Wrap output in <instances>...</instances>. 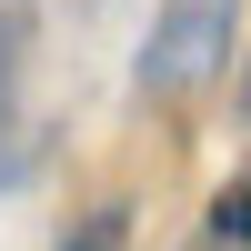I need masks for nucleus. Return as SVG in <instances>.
<instances>
[{
	"label": "nucleus",
	"instance_id": "f257e3e1",
	"mask_svg": "<svg viewBox=\"0 0 251 251\" xmlns=\"http://www.w3.org/2000/svg\"><path fill=\"white\" fill-rule=\"evenodd\" d=\"M241 50V0H161V20L131 50V91L141 100H191L231 71Z\"/></svg>",
	"mask_w": 251,
	"mask_h": 251
},
{
	"label": "nucleus",
	"instance_id": "f03ea898",
	"mask_svg": "<svg viewBox=\"0 0 251 251\" xmlns=\"http://www.w3.org/2000/svg\"><path fill=\"white\" fill-rule=\"evenodd\" d=\"M20 71H30V0H0V181L20 171Z\"/></svg>",
	"mask_w": 251,
	"mask_h": 251
},
{
	"label": "nucleus",
	"instance_id": "7ed1b4c3",
	"mask_svg": "<svg viewBox=\"0 0 251 251\" xmlns=\"http://www.w3.org/2000/svg\"><path fill=\"white\" fill-rule=\"evenodd\" d=\"M191 251H251V161L211 191V211H201V241H191Z\"/></svg>",
	"mask_w": 251,
	"mask_h": 251
},
{
	"label": "nucleus",
	"instance_id": "20e7f679",
	"mask_svg": "<svg viewBox=\"0 0 251 251\" xmlns=\"http://www.w3.org/2000/svg\"><path fill=\"white\" fill-rule=\"evenodd\" d=\"M121 231H131V211H121V201H100L80 231H60V251H121Z\"/></svg>",
	"mask_w": 251,
	"mask_h": 251
},
{
	"label": "nucleus",
	"instance_id": "39448f33",
	"mask_svg": "<svg viewBox=\"0 0 251 251\" xmlns=\"http://www.w3.org/2000/svg\"><path fill=\"white\" fill-rule=\"evenodd\" d=\"M241 100H251V80H241Z\"/></svg>",
	"mask_w": 251,
	"mask_h": 251
}]
</instances>
